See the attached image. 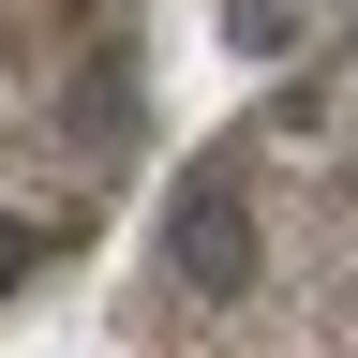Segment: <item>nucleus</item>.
Returning <instances> with one entry per match:
<instances>
[{"instance_id":"1","label":"nucleus","mask_w":358,"mask_h":358,"mask_svg":"<svg viewBox=\"0 0 358 358\" xmlns=\"http://www.w3.org/2000/svg\"><path fill=\"white\" fill-rule=\"evenodd\" d=\"M120 358H358V30L179 150L120 284Z\"/></svg>"},{"instance_id":"2","label":"nucleus","mask_w":358,"mask_h":358,"mask_svg":"<svg viewBox=\"0 0 358 358\" xmlns=\"http://www.w3.org/2000/svg\"><path fill=\"white\" fill-rule=\"evenodd\" d=\"M150 179V0H0V313Z\"/></svg>"}]
</instances>
